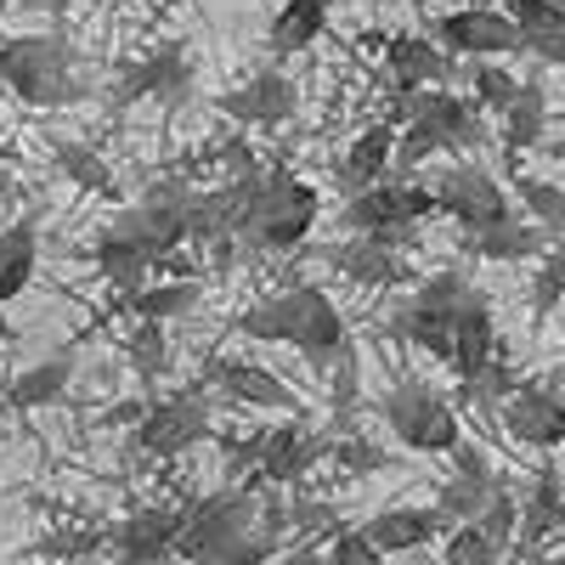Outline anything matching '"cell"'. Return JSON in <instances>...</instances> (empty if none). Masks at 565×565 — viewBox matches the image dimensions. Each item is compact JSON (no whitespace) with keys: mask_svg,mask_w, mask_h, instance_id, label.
<instances>
[{"mask_svg":"<svg viewBox=\"0 0 565 565\" xmlns=\"http://www.w3.org/2000/svg\"><path fill=\"white\" fill-rule=\"evenodd\" d=\"M34 266H40V226H34V215H23L0 232V306H12L29 289Z\"/></svg>","mask_w":565,"mask_h":565,"instance_id":"cell-25","label":"cell"},{"mask_svg":"<svg viewBox=\"0 0 565 565\" xmlns=\"http://www.w3.org/2000/svg\"><path fill=\"white\" fill-rule=\"evenodd\" d=\"M436 45L458 57H509L521 52V29L498 7H458L436 18Z\"/></svg>","mask_w":565,"mask_h":565,"instance_id":"cell-8","label":"cell"},{"mask_svg":"<svg viewBox=\"0 0 565 565\" xmlns=\"http://www.w3.org/2000/svg\"><path fill=\"white\" fill-rule=\"evenodd\" d=\"M0 565H7V559H0Z\"/></svg>","mask_w":565,"mask_h":565,"instance_id":"cell-53","label":"cell"},{"mask_svg":"<svg viewBox=\"0 0 565 565\" xmlns=\"http://www.w3.org/2000/svg\"><path fill=\"white\" fill-rule=\"evenodd\" d=\"M328 7H334V0H282V7H277V23H271V34H266L271 57L282 63V57L306 52V45H317L322 29H328Z\"/></svg>","mask_w":565,"mask_h":565,"instance_id":"cell-26","label":"cell"},{"mask_svg":"<svg viewBox=\"0 0 565 565\" xmlns=\"http://www.w3.org/2000/svg\"><path fill=\"white\" fill-rule=\"evenodd\" d=\"M0 391H7V373H0Z\"/></svg>","mask_w":565,"mask_h":565,"instance_id":"cell-52","label":"cell"},{"mask_svg":"<svg viewBox=\"0 0 565 565\" xmlns=\"http://www.w3.org/2000/svg\"><path fill=\"white\" fill-rule=\"evenodd\" d=\"M548 391L559 396V407H565V367H554V380H548Z\"/></svg>","mask_w":565,"mask_h":565,"instance_id":"cell-46","label":"cell"},{"mask_svg":"<svg viewBox=\"0 0 565 565\" xmlns=\"http://www.w3.org/2000/svg\"><path fill=\"white\" fill-rule=\"evenodd\" d=\"M503 12L521 29V52L565 68V7H554V0H503Z\"/></svg>","mask_w":565,"mask_h":565,"instance_id":"cell-19","label":"cell"},{"mask_svg":"<svg viewBox=\"0 0 565 565\" xmlns=\"http://www.w3.org/2000/svg\"><path fill=\"white\" fill-rule=\"evenodd\" d=\"M469 249H476L481 260H498V266H514V260H537L548 249V232L537 221H492V226H476L469 232Z\"/></svg>","mask_w":565,"mask_h":565,"instance_id":"cell-23","label":"cell"},{"mask_svg":"<svg viewBox=\"0 0 565 565\" xmlns=\"http://www.w3.org/2000/svg\"><path fill=\"white\" fill-rule=\"evenodd\" d=\"M430 193H436V210L452 215L463 232L492 226V221L509 215V193L498 186V175L481 170V164H452V170H441V181L430 186Z\"/></svg>","mask_w":565,"mask_h":565,"instance_id":"cell-7","label":"cell"},{"mask_svg":"<svg viewBox=\"0 0 565 565\" xmlns=\"http://www.w3.org/2000/svg\"><path fill=\"white\" fill-rule=\"evenodd\" d=\"M289 565H328V554H322V548H295Z\"/></svg>","mask_w":565,"mask_h":565,"instance_id":"cell-45","label":"cell"},{"mask_svg":"<svg viewBox=\"0 0 565 565\" xmlns=\"http://www.w3.org/2000/svg\"><path fill=\"white\" fill-rule=\"evenodd\" d=\"M492 356H498V322H492V306H487V295H469V300L458 306V317H452V356H447V367L469 385Z\"/></svg>","mask_w":565,"mask_h":565,"instance_id":"cell-15","label":"cell"},{"mask_svg":"<svg viewBox=\"0 0 565 565\" xmlns=\"http://www.w3.org/2000/svg\"><path fill=\"white\" fill-rule=\"evenodd\" d=\"M295 108H300V90H295V79L282 74V68H260L249 85H238V90H226V97H221V114H226V119L260 125V130L289 125Z\"/></svg>","mask_w":565,"mask_h":565,"instance_id":"cell-12","label":"cell"},{"mask_svg":"<svg viewBox=\"0 0 565 565\" xmlns=\"http://www.w3.org/2000/svg\"><path fill=\"white\" fill-rule=\"evenodd\" d=\"M0 97H7V79H0Z\"/></svg>","mask_w":565,"mask_h":565,"instance_id":"cell-51","label":"cell"},{"mask_svg":"<svg viewBox=\"0 0 565 565\" xmlns=\"http://www.w3.org/2000/svg\"><path fill=\"white\" fill-rule=\"evenodd\" d=\"M424 215H436V193L402 175V181L356 186V193L345 199V210H340V226L373 238V232H385V226H418Z\"/></svg>","mask_w":565,"mask_h":565,"instance_id":"cell-5","label":"cell"},{"mask_svg":"<svg viewBox=\"0 0 565 565\" xmlns=\"http://www.w3.org/2000/svg\"><path fill=\"white\" fill-rule=\"evenodd\" d=\"M559 565H565V559H559Z\"/></svg>","mask_w":565,"mask_h":565,"instance_id":"cell-54","label":"cell"},{"mask_svg":"<svg viewBox=\"0 0 565 565\" xmlns=\"http://www.w3.org/2000/svg\"><path fill=\"white\" fill-rule=\"evenodd\" d=\"M498 492V476H463V469H452V481L436 492V514L441 526H463L476 521V514L487 509V498Z\"/></svg>","mask_w":565,"mask_h":565,"instance_id":"cell-32","label":"cell"},{"mask_svg":"<svg viewBox=\"0 0 565 565\" xmlns=\"http://www.w3.org/2000/svg\"><path fill=\"white\" fill-rule=\"evenodd\" d=\"M90 260H97V277L103 282H114V289H141V282H148L153 277V255H141L136 244H125L119 238V232H103V238H97V249H90Z\"/></svg>","mask_w":565,"mask_h":565,"instance_id":"cell-30","label":"cell"},{"mask_svg":"<svg viewBox=\"0 0 565 565\" xmlns=\"http://www.w3.org/2000/svg\"><path fill=\"white\" fill-rule=\"evenodd\" d=\"M12 340V322H7V306H0V345Z\"/></svg>","mask_w":565,"mask_h":565,"instance_id":"cell-47","label":"cell"},{"mask_svg":"<svg viewBox=\"0 0 565 565\" xmlns=\"http://www.w3.org/2000/svg\"><path fill=\"white\" fill-rule=\"evenodd\" d=\"M108 232H119V238L136 244L141 255L164 260L175 244H186V215H181V199H148V204H130Z\"/></svg>","mask_w":565,"mask_h":565,"instance_id":"cell-13","label":"cell"},{"mask_svg":"<svg viewBox=\"0 0 565 565\" xmlns=\"http://www.w3.org/2000/svg\"><path fill=\"white\" fill-rule=\"evenodd\" d=\"M232 328H238L244 340H260V345H289V334H295V295L282 289V295L255 300Z\"/></svg>","mask_w":565,"mask_h":565,"instance_id":"cell-31","label":"cell"},{"mask_svg":"<svg viewBox=\"0 0 565 565\" xmlns=\"http://www.w3.org/2000/svg\"><path fill=\"white\" fill-rule=\"evenodd\" d=\"M469 85H476V108H492L503 114L514 103V90H521V79H514L498 57H476V68H469Z\"/></svg>","mask_w":565,"mask_h":565,"instance_id":"cell-35","label":"cell"},{"mask_svg":"<svg viewBox=\"0 0 565 565\" xmlns=\"http://www.w3.org/2000/svg\"><path fill=\"white\" fill-rule=\"evenodd\" d=\"M277 554V537L271 532H260V526H249L244 537H232L226 548H215L210 559H199V565H266Z\"/></svg>","mask_w":565,"mask_h":565,"instance_id":"cell-39","label":"cell"},{"mask_svg":"<svg viewBox=\"0 0 565 565\" xmlns=\"http://www.w3.org/2000/svg\"><path fill=\"white\" fill-rule=\"evenodd\" d=\"M181 514L186 509H136L130 521L114 532L119 565H159L175 554V532H181Z\"/></svg>","mask_w":565,"mask_h":565,"instance_id":"cell-17","label":"cell"},{"mask_svg":"<svg viewBox=\"0 0 565 565\" xmlns=\"http://www.w3.org/2000/svg\"><path fill=\"white\" fill-rule=\"evenodd\" d=\"M52 7H57V12H63V7H68V0H52Z\"/></svg>","mask_w":565,"mask_h":565,"instance_id":"cell-49","label":"cell"},{"mask_svg":"<svg viewBox=\"0 0 565 565\" xmlns=\"http://www.w3.org/2000/svg\"><path fill=\"white\" fill-rule=\"evenodd\" d=\"M328 565H385V554L373 548L362 532H334V543H328Z\"/></svg>","mask_w":565,"mask_h":565,"instance_id":"cell-41","label":"cell"},{"mask_svg":"<svg viewBox=\"0 0 565 565\" xmlns=\"http://www.w3.org/2000/svg\"><path fill=\"white\" fill-rule=\"evenodd\" d=\"M103 537L97 532H57V537H45L40 543V554H90Z\"/></svg>","mask_w":565,"mask_h":565,"instance_id":"cell-43","label":"cell"},{"mask_svg":"<svg viewBox=\"0 0 565 565\" xmlns=\"http://www.w3.org/2000/svg\"><path fill=\"white\" fill-rule=\"evenodd\" d=\"M289 295H295V334H289V345L306 362H317V367L340 362V351H345V317H340V306L328 300L317 282H295Z\"/></svg>","mask_w":565,"mask_h":565,"instance_id":"cell-10","label":"cell"},{"mask_svg":"<svg viewBox=\"0 0 565 565\" xmlns=\"http://www.w3.org/2000/svg\"><path fill=\"white\" fill-rule=\"evenodd\" d=\"M476 526H481L498 548H509V543H514V526H521V503H514V498L498 487V492L487 498V509L476 514Z\"/></svg>","mask_w":565,"mask_h":565,"instance_id":"cell-40","label":"cell"},{"mask_svg":"<svg viewBox=\"0 0 565 565\" xmlns=\"http://www.w3.org/2000/svg\"><path fill=\"white\" fill-rule=\"evenodd\" d=\"M565 300V249H543V266L532 277V317L548 322V311Z\"/></svg>","mask_w":565,"mask_h":565,"instance_id":"cell-37","label":"cell"},{"mask_svg":"<svg viewBox=\"0 0 565 565\" xmlns=\"http://www.w3.org/2000/svg\"><path fill=\"white\" fill-rule=\"evenodd\" d=\"M204 436H210V402H204V391L164 396L153 407H141V418H136V447L148 458H181L186 447H199Z\"/></svg>","mask_w":565,"mask_h":565,"instance_id":"cell-6","label":"cell"},{"mask_svg":"<svg viewBox=\"0 0 565 565\" xmlns=\"http://www.w3.org/2000/svg\"><path fill=\"white\" fill-rule=\"evenodd\" d=\"M199 306V282H186V277H148L141 289L125 295V311L136 322H175Z\"/></svg>","mask_w":565,"mask_h":565,"instance_id":"cell-28","label":"cell"},{"mask_svg":"<svg viewBox=\"0 0 565 565\" xmlns=\"http://www.w3.org/2000/svg\"><path fill=\"white\" fill-rule=\"evenodd\" d=\"M322 215L317 186H306L295 170H255L238 181V238L260 249H300Z\"/></svg>","mask_w":565,"mask_h":565,"instance_id":"cell-1","label":"cell"},{"mask_svg":"<svg viewBox=\"0 0 565 565\" xmlns=\"http://www.w3.org/2000/svg\"><path fill=\"white\" fill-rule=\"evenodd\" d=\"M317 458H328V441L322 436H311L306 424H277V430L260 436V458L255 463H260V476L271 487H289V481L311 476Z\"/></svg>","mask_w":565,"mask_h":565,"instance_id":"cell-14","label":"cell"},{"mask_svg":"<svg viewBox=\"0 0 565 565\" xmlns=\"http://www.w3.org/2000/svg\"><path fill=\"white\" fill-rule=\"evenodd\" d=\"M322 260L334 266L340 277L362 282V289H391V282H402V277H407L402 249H385L380 238H362V232H351V238H340V244H328V255H322Z\"/></svg>","mask_w":565,"mask_h":565,"instance_id":"cell-16","label":"cell"},{"mask_svg":"<svg viewBox=\"0 0 565 565\" xmlns=\"http://www.w3.org/2000/svg\"><path fill=\"white\" fill-rule=\"evenodd\" d=\"M193 97V57H186V45H159L148 52L136 68H125V79L114 85V103H186Z\"/></svg>","mask_w":565,"mask_h":565,"instance_id":"cell-9","label":"cell"},{"mask_svg":"<svg viewBox=\"0 0 565 565\" xmlns=\"http://www.w3.org/2000/svg\"><path fill=\"white\" fill-rule=\"evenodd\" d=\"M130 362L141 380H159L164 362H170V345H164V322H136V334H130Z\"/></svg>","mask_w":565,"mask_h":565,"instance_id":"cell-38","label":"cell"},{"mask_svg":"<svg viewBox=\"0 0 565 565\" xmlns=\"http://www.w3.org/2000/svg\"><path fill=\"white\" fill-rule=\"evenodd\" d=\"M0 79L29 108H68L85 97V85L74 74V52L57 34H12L0 45Z\"/></svg>","mask_w":565,"mask_h":565,"instance_id":"cell-2","label":"cell"},{"mask_svg":"<svg viewBox=\"0 0 565 565\" xmlns=\"http://www.w3.org/2000/svg\"><path fill=\"white\" fill-rule=\"evenodd\" d=\"M498 543L476 526V521H463V526H452V537H447V554H441V565H498Z\"/></svg>","mask_w":565,"mask_h":565,"instance_id":"cell-36","label":"cell"},{"mask_svg":"<svg viewBox=\"0 0 565 565\" xmlns=\"http://www.w3.org/2000/svg\"><path fill=\"white\" fill-rule=\"evenodd\" d=\"M565 526V487H559V476L554 469H543L537 476V487H532V498L521 503V526H514V537H521V548H537L548 532H559Z\"/></svg>","mask_w":565,"mask_h":565,"instance_id":"cell-29","label":"cell"},{"mask_svg":"<svg viewBox=\"0 0 565 565\" xmlns=\"http://www.w3.org/2000/svg\"><path fill=\"white\" fill-rule=\"evenodd\" d=\"M7 186H12V170H0V193H7Z\"/></svg>","mask_w":565,"mask_h":565,"instance_id":"cell-48","label":"cell"},{"mask_svg":"<svg viewBox=\"0 0 565 565\" xmlns=\"http://www.w3.org/2000/svg\"><path fill=\"white\" fill-rule=\"evenodd\" d=\"M385 63H391L402 90H430V85H447V74H452V52H441L424 34H396L385 45Z\"/></svg>","mask_w":565,"mask_h":565,"instance_id":"cell-21","label":"cell"},{"mask_svg":"<svg viewBox=\"0 0 565 565\" xmlns=\"http://www.w3.org/2000/svg\"><path fill=\"white\" fill-rule=\"evenodd\" d=\"M385 424H391V436L413 452H452L463 441L458 430V407L436 391V385H424V380H402L385 391L380 402Z\"/></svg>","mask_w":565,"mask_h":565,"instance_id":"cell-3","label":"cell"},{"mask_svg":"<svg viewBox=\"0 0 565 565\" xmlns=\"http://www.w3.org/2000/svg\"><path fill=\"white\" fill-rule=\"evenodd\" d=\"M68 380H74V351H57V356L23 367L18 380H7L0 402H7L12 413H40V407H52V402L68 396Z\"/></svg>","mask_w":565,"mask_h":565,"instance_id":"cell-20","label":"cell"},{"mask_svg":"<svg viewBox=\"0 0 565 565\" xmlns=\"http://www.w3.org/2000/svg\"><path fill=\"white\" fill-rule=\"evenodd\" d=\"M52 159L74 186H85V193H114V170H108V159L97 148H85V141H74V136H57Z\"/></svg>","mask_w":565,"mask_h":565,"instance_id":"cell-33","label":"cell"},{"mask_svg":"<svg viewBox=\"0 0 565 565\" xmlns=\"http://www.w3.org/2000/svg\"><path fill=\"white\" fill-rule=\"evenodd\" d=\"M514 199L526 204V215L548 232V238H565V186H554L543 175H521L514 181Z\"/></svg>","mask_w":565,"mask_h":565,"instance_id":"cell-34","label":"cell"},{"mask_svg":"<svg viewBox=\"0 0 565 565\" xmlns=\"http://www.w3.org/2000/svg\"><path fill=\"white\" fill-rule=\"evenodd\" d=\"M215 385H221L232 402H244V407H282V413L295 407V391L282 385L271 367H260V362H244V356L221 362V367H215Z\"/></svg>","mask_w":565,"mask_h":565,"instance_id":"cell-24","label":"cell"},{"mask_svg":"<svg viewBox=\"0 0 565 565\" xmlns=\"http://www.w3.org/2000/svg\"><path fill=\"white\" fill-rule=\"evenodd\" d=\"M543 141H548V90L543 79H521L514 103L503 108V148L526 153V148H543Z\"/></svg>","mask_w":565,"mask_h":565,"instance_id":"cell-27","label":"cell"},{"mask_svg":"<svg viewBox=\"0 0 565 565\" xmlns=\"http://www.w3.org/2000/svg\"><path fill=\"white\" fill-rule=\"evenodd\" d=\"M498 413H503V430L521 441V447L548 452V447L565 441V407H559V396L548 385H514L498 402Z\"/></svg>","mask_w":565,"mask_h":565,"instance_id":"cell-11","label":"cell"},{"mask_svg":"<svg viewBox=\"0 0 565 565\" xmlns=\"http://www.w3.org/2000/svg\"><path fill=\"white\" fill-rule=\"evenodd\" d=\"M255 509H260V498L244 492V487H238V492H215V498L186 503L181 532H175V554H181L186 565L210 559L215 548H226L232 537H244V532L255 526Z\"/></svg>","mask_w":565,"mask_h":565,"instance_id":"cell-4","label":"cell"},{"mask_svg":"<svg viewBox=\"0 0 565 565\" xmlns=\"http://www.w3.org/2000/svg\"><path fill=\"white\" fill-rule=\"evenodd\" d=\"M391 159H396V125L380 119V125H367L351 136V148L340 159V181H345V193H356V186H373V181H385L391 175Z\"/></svg>","mask_w":565,"mask_h":565,"instance_id":"cell-22","label":"cell"},{"mask_svg":"<svg viewBox=\"0 0 565 565\" xmlns=\"http://www.w3.org/2000/svg\"><path fill=\"white\" fill-rule=\"evenodd\" d=\"M373 548H380L385 559L391 554H413V548H424L436 532H441V514H436V503L430 509H418V503H402V509H380L367 526H356Z\"/></svg>","mask_w":565,"mask_h":565,"instance_id":"cell-18","label":"cell"},{"mask_svg":"<svg viewBox=\"0 0 565 565\" xmlns=\"http://www.w3.org/2000/svg\"><path fill=\"white\" fill-rule=\"evenodd\" d=\"M367 7H385V0H367Z\"/></svg>","mask_w":565,"mask_h":565,"instance_id":"cell-50","label":"cell"},{"mask_svg":"<svg viewBox=\"0 0 565 565\" xmlns=\"http://www.w3.org/2000/svg\"><path fill=\"white\" fill-rule=\"evenodd\" d=\"M328 452H334L345 469H351V476H373V469H391V458L380 452V447H373V441H340V447H328Z\"/></svg>","mask_w":565,"mask_h":565,"instance_id":"cell-42","label":"cell"},{"mask_svg":"<svg viewBox=\"0 0 565 565\" xmlns=\"http://www.w3.org/2000/svg\"><path fill=\"white\" fill-rule=\"evenodd\" d=\"M289 526H300V532L334 526V509H328V503H295V509H289Z\"/></svg>","mask_w":565,"mask_h":565,"instance_id":"cell-44","label":"cell"}]
</instances>
